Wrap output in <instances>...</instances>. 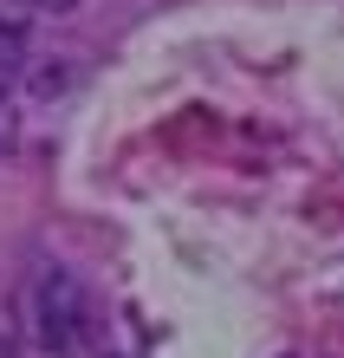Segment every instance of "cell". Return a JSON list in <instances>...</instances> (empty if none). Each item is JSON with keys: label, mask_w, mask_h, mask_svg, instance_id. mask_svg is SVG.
Here are the masks:
<instances>
[{"label": "cell", "mask_w": 344, "mask_h": 358, "mask_svg": "<svg viewBox=\"0 0 344 358\" xmlns=\"http://www.w3.org/2000/svg\"><path fill=\"white\" fill-rule=\"evenodd\" d=\"M84 326H91L84 287L72 280L66 267H39V280H33V332H39V345H46V352H78Z\"/></svg>", "instance_id": "1"}, {"label": "cell", "mask_w": 344, "mask_h": 358, "mask_svg": "<svg viewBox=\"0 0 344 358\" xmlns=\"http://www.w3.org/2000/svg\"><path fill=\"white\" fill-rule=\"evenodd\" d=\"M20 59H27V27H0V85L20 72Z\"/></svg>", "instance_id": "2"}, {"label": "cell", "mask_w": 344, "mask_h": 358, "mask_svg": "<svg viewBox=\"0 0 344 358\" xmlns=\"http://www.w3.org/2000/svg\"><path fill=\"white\" fill-rule=\"evenodd\" d=\"M0 358H20V345H13V339H7V332H0Z\"/></svg>", "instance_id": "3"}, {"label": "cell", "mask_w": 344, "mask_h": 358, "mask_svg": "<svg viewBox=\"0 0 344 358\" xmlns=\"http://www.w3.org/2000/svg\"><path fill=\"white\" fill-rule=\"evenodd\" d=\"M33 7H59V13H66V7H78V0H33Z\"/></svg>", "instance_id": "4"}]
</instances>
